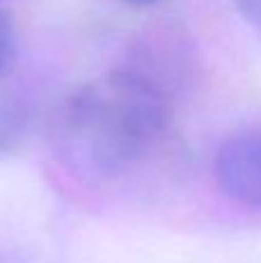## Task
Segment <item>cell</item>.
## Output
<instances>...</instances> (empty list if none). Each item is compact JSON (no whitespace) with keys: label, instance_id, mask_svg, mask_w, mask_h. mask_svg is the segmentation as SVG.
I'll return each mask as SVG.
<instances>
[{"label":"cell","instance_id":"6da1fadb","mask_svg":"<svg viewBox=\"0 0 261 263\" xmlns=\"http://www.w3.org/2000/svg\"><path fill=\"white\" fill-rule=\"evenodd\" d=\"M171 111L160 83L123 65L63 97L51 116L53 150L83 176H123L160 145Z\"/></svg>","mask_w":261,"mask_h":263},{"label":"cell","instance_id":"7a4b0ae2","mask_svg":"<svg viewBox=\"0 0 261 263\" xmlns=\"http://www.w3.org/2000/svg\"><path fill=\"white\" fill-rule=\"evenodd\" d=\"M215 178L227 199L261 210V125L238 132L220 145Z\"/></svg>","mask_w":261,"mask_h":263},{"label":"cell","instance_id":"3957f363","mask_svg":"<svg viewBox=\"0 0 261 263\" xmlns=\"http://www.w3.org/2000/svg\"><path fill=\"white\" fill-rule=\"evenodd\" d=\"M32 123H35V104L26 92H0V157L16 153L26 143Z\"/></svg>","mask_w":261,"mask_h":263},{"label":"cell","instance_id":"277c9868","mask_svg":"<svg viewBox=\"0 0 261 263\" xmlns=\"http://www.w3.org/2000/svg\"><path fill=\"white\" fill-rule=\"evenodd\" d=\"M16 58V30L7 12L0 9V77L12 67Z\"/></svg>","mask_w":261,"mask_h":263},{"label":"cell","instance_id":"5b68a950","mask_svg":"<svg viewBox=\"0 0 261 263\" xmlns=\"http://www.w3.org/2000/svg\"><path fill=\"white\" fill-rule=\"evenodd\" d=\"M238 14L261 32V0H236Z\"/></svg>","mask_w":261,"mask_h":263},{"label":"cell","instance_id":"8992f818","mask_svg":"<svg viewBox=\"0 0 261 263\" xmlns=\"http://www.w3.org/2000/svg\"><path fill=\"white\" fill-rule=\"evenodd\" d=\"M123 3L132 5V7H151V5H157L160 0H123Z\"/></svg>","mask_w":261,"mask_h":263},{"label":"cell","instance_id":"52a82bcc","mask_svg":"<svg viewBox=\"0 0 261 263\" xmlns=\"http://www.w3.org/2000/svg\"><path fill=\"white\" fill-rule=\"evenodd\" d=\"M0 263H12V261H9L7 256H3V254H0Z\"/></svg>","mask_w":261,"mask_h":263}]
</instances>
